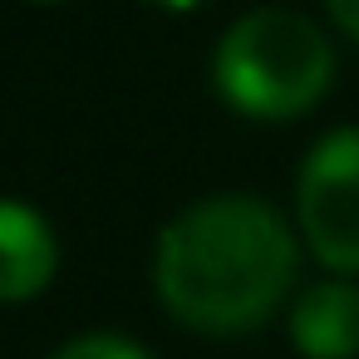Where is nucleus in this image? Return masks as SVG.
<instances>
[{
	"instance_id": "f257e3e1",
	"label": "nucleus",
	"mask_w": 359,
	"mask_h": 359,
	"mask_svg": "<svg viewBox=\"0 0 359 359\" xmlns=\"http://www.w3.org/2000/svg\"><path fill=\"white\" fill-rule=\"evenodd\" d=\"M153 280L172 320L202 334H241L285 300L295 236L261 197H202L163 226Z\"/></svg>"
},
{
	"instance_id": "f03ea898",
	"label": "nucleus",
	"mask_w": 359,
	"mask_h": 359,
	"mask_svg": "<svg viewBox=\"0 0 359 359\" xmlns=\"http://www.w3.org/2000/svg\"><path fill=\"white\" fill-rule=\"evenodd\" d=\"M334 74V50L325 30L280 6L246 11L217 40L212 79L222 99L251 118H295L305 114Z\"/></svg>"
},
{
	"instance_id": "7ed1b4c3",
	"label": "nucleus",
	"mask_w": 359,
	"mask_h": 359,
	"mask_svg": "<svg viewBox=\"0 0 359 359\" xmlns=\"http://www.w3.org/2000/svg\"><path fill=\"white\" fill-rule=\"evenodd\" d=\"M295 217L320 266L359 271V123L315 138L295 177Z\"/></svg>"
},
{
	"instance_id": "20e7f679",
	"label": "nucleus",
	"mask_w": 359,
	"mask_h": 359,
	"mask_svg": "<svg viewBox=\"0 0 359 359\" xmlns=\"http://www.w3.org/2000/svg\"><path fill=\"white\" fill-rule=\"evenodd\" d=\"M60 266V241L30 202L0 197V300H30L50 285Z\"/></svg>"
},
{
	"instance_id": "39448f33",
	"label": "nucleus",
	"mask_w": 359,
	"mask_h": 359,
	"mask_svg": "<svg viewBox=\"0 0 359 359\" xmlns=\"http://www.w3.org/2000/svg\"><path fill=\"white\" fill-rule=\"evenodd\" d=\"M290 344L305 359H354L359 354V285L320 280L290 305Z\"/></svg>"
},
{
	"instance_id": "423d86ee",
	"label": "nucleus",
	"mask_w": 359,
	"mask_h": 359,
	"mask_svg": "<svg viewBox=\"0 0 359 359\" xmlns=\"http://www.w3.org/2000/svg\"><path fill=\"white\" fill-rule=\"evenodd\" d=\"M55 359H153L143 344H133L128 334H109V330H94V334H79L69 344L55 349Z\"/></svg>"
},
{
	"instance_id": "0eeeda50",
	"label": "nucleus",
	"mask_w": 359,
	"mask_h": 359,
	"mask_svg": "<svg viewBox=\"0 0 359 359\" xmlns=\"http://www.w3.org/2000/svg\"><path fill=\"white\" fill-rule=\"evenodd\" d=\"M330 6V20L349 35V40H359V0H325Z\"/></svg>"
},
{
	"instance_id": "6e6552de",
	"label": "nucleus",
	"mask_w": 359,
	"mask_h": 359,
	"mask_svg": "<svg viewBox=\"0 0 359 359\" xmlns=\"http://www.w3.org/2000/svg\"><path fill=\"white\" fill-rule=\"evenodd\" d=\"M153 6H163V11H192V6H202V0H153Z\"/></svg>"
}]
</instances>
